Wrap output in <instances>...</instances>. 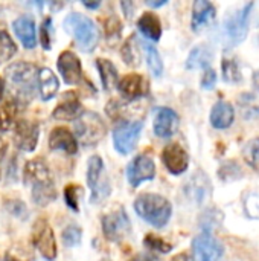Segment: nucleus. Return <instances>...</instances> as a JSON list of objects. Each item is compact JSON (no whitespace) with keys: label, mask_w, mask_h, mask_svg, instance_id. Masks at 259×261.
Wrapping results in <instances>:
<instances>
[{"label":"nucleus","mask_w":259,"mask_h":261,"mask_svg":"<svg viewBox=\"0 0 259 261\" xmlns=\"http://www.w3.org/2000/svg\"><path fill=\"white\" fill-rule=\"evenodd\" d=\"M75 132L84 147H95L107 133L105 124L93 112H84L75 124Z\"/></svg>","instance_id":"obj_4"},{"label":"nucleus","mask_w":259,"mask_h":261,"mask_svg":"<svg viewBox=\"0 0 259 261\" xmlns=\"http://www.w3.org/2000/svg\"><path fill=\"white\" fill-rule=\"evenodd\" d=\"M246 211L250 217L259 219V196H249L246 200Z\"/></svg>","instance_id":"obj_38"},{"label":"nucleus","mask_w":259,"mask_h":261,"mask_svg":"<svg viewBox=\"0 0 259 261\" xmlns=\"http://www.w3.org/2000/svg\"><path fill=\"white\" fill-rule=\"evenodd\" d=\"M6 73V78L9 80V83L14 86H18V87H31L34 78L37 76L38 73V69L31 64V63H26V61H18V63H12L6 67L5 70Z\"/></svg>","instance_id":"obj_15"},{"label":"nucleus","mask_w":259,"mask_h":261,"mask_svg":"<svg viewBox=\"0 0 259 261\" xmlns=\"http://www.w3.org/2000/svg\"><path fill=\"white\" fill-rule=\"evenodd\" d=\"M49 148L60 150L67 154H75L78 151V141L67 128L55 127L49 135Z\"/></svg>","instance_id":"obj_19"},{"label":"nucleus","mask_w":259,"mask_h":261,"mask_svg":"<svg viewBox=\"0 0 259 261\" xmlns=\"http://www.w3.org/2000/svg\"><path fill=\"white\" fill-rule=\"evenodd\" d=\"M14 32L21 41V44L26 49H34L37 44V32H35V23L29 15H20L12 23Z\"/></svg>","instance_id":"obj_20"},{"label":"nucleus","mask_w":259,"mask_h":261,"mask_svg":"<svg viewBox=\"0 0 259 261\" xmlns=\"http://www.w3.org/2000/svg\"><path fill=\"white\" fill-rule=\"evenodd\" d=\"M217 83V73L214 69H206L205 73H203V78H202V87L203 89H212Z\"/></svg>","instance_id":"obj_39"},{"label":"nucleus","mask_w":259,"mask_h":261,"mask_svg":"<svg viewBox=\"0 0 259 261\" xmlns=\"http://www.w3.org/2000/svg\"><path fill=\"white\" fill-rule=\"evenodd\" d=\"M122 58L128 66H139L140 61V49H139V41L136 35H130L128 40L124 43L122 47Z\"/></svg>","instance_id":"obj_27"},{"label":"nucleus","mask_w":259,"mask_h":261,"mask_svg":"<svg viewBox=\"0 0 259 261\" xmlns=\"http://www.w3.org/2000/svg\"><path fill=\"white\" fill-rule=\"evenodd\" d=\"M40 138V127L34 121L20 119L14 124V144L23 151H34Z\"/></svg>","instance_id":"obj_10"},{"label":"nucleus","mask_w":259,"mask_h":261,"mask_svg":"<svg viewBox=\"0 0 259 261\" xmlns=\"http://www.w3.org/2000/svg\"><path fill=\"white\" fill-rule=\"evenodd\" d=\"M61 239H63V243L67 246V248H73V246H78L82 240V231L78 225H69L63 229L61 232Z\"/></svg>","instance_id":"obj_32"},{"label":"nucleus","mask_w":259,"mask_h":261,"mask_svg":"<svg viewBox=\"0 0 259 261\" xmlns=\"http://www.w3.org/2000/svg\"><path fill=\"white\" fill-rule=\"evenodd\" d=\"M215 14H217V9L211 2L197 0L192 9V29L202 31L208 28L215 20Z\"/></svg>","instance_id":"obj_21"},{"label":"nucleus","mask_w":259,"mask_h":261,"mask_svg":"<svg viewBox=\"0 0 259 261\" xmlns=\"http://www.w3.org/2000/svg\"><path fill=\"white\" fill-rule=\"evenodd\" d=\"M253 84H255V89L259 90V70L253 73Z\"/></svg>","instance_id":"obj_46"},{"label":"nucleus","mask_w":259,"mask_h":261,"mask_svg":"<svg viewBox=\"0 0 259 261\" xmlns=\"http://www.w3.org/2000/svg\"><path fill=\"white\" fill-rule=\"evenodd\" d=\"M17 102L15 101H6L0 107V130L6 132L14 125L15 116H17Z\"/></svg>","instance_id":"obj_29"},{"label":"nucleus","mask_w":259,"mask_h":261,"mask_svg":"<svg viewBox=\"0 0 259 261\" xmlns=\"http://www.w3.org/2000/svg\"><path fill=\"white\" fill-rule=\"evenodd\" d=\"M192 249L197 261H221L223 245L209 232L197 236L192 242Z\"/></svg>","instance_id":"obj_9"},{"label":"nucleus","mask_w":259,"mask_h":261,"mask_svg":"<svg viewBox=\"0 0 259 261\" xmlns=\"http://www.w3.org/2000/svg\"><path fill=\"white\" fill-rule=\"evenodd\" d=\"M6 150H8L6 141L3 139V136H2V133H0V161L3 159V156H5V153H6Z\"/></svg>","instance_id":"obj_41"},{"label":"nucleus","mask_w":259,"mask_h":261,"mask_svg":"<svg viewBox=\"0 0 259 261\" xmlns=\"http://www.w3.org/2000/svg\"><path fill=\"white\" fill-rule=\"evenodd\" d=\"M3 93H5V83H3V80L0 78V101H2V98H3Z\"/></svg>","instance_id":"obj_47"},{"label":"nucleus","mask_w":259,"mask_h":261,"mask_svg":"<svg viewBox=\"0 0 259 261\" xmlns=\"http://www.w3.org/2000/svg\"><path fill=\"white\" fill-rule=\"evenodd\" d=\"M143 124L140 121H133V122H121L114 130H113V144L118 153L121 154H128L134 150L139 135L142 132Z\"/></svg>","instance_id":"obj_7"},{"label":"nucleus","mask_w":259,"mask_h":261,"mask_svg":"<svg viewBox=\"0 0 259 261\" xmlns=\"http://www.w3.org/2000/svg\"><path fill=\"white\" fill-rule=\"evenodd\" d=\"M17 52V44L6 32L5 28H0V64L9 61Z\"/></svg>","instance_id":"obj_28"},{"label":"nucleus","mask_w":259,"mask_h":261,"mask_svg":"<svg viewBox=\"0 0 259 261\" xmlns=\"http://www.w3.org/2000/svg\"><path fill=\"white\" fill-rule=\"evenodd\" d=\"M143 245H145L147 248L153 249V251L160 252V254H168V252H171V249H172V245H169L168 242H165L163 239H160V237H157V236H154V234H148V236L143 239Z\"/></svg>","instance_id":"obj_34"},{"label":"nucleus","mask_w":259,"mask_h":261,"mask_svg":"<svg viewBox=\"0 0 259 261\" xmlns=\"http://www.w3.org/2000/svg\"><path fill=\"white\" fill-rule=\"evenodd\" d=\"M147 5L148 6H153V8H160V6L166 5V0H162V2H151V0H148Z\"/></svg>","instance_id":"obj_45"},{"label":"nucleus","mask_w":259,"mask_h":261,"mask_svg":"<svg viewBox=\"0 0 259 261\" xmlns=\"http://www.w3.org/2000/svg\"><path fill=\"white\" fill-rule=\"evenodd\" d=\"M179 122H180L179 115L172 109L160 107V109H157V112L154 115V122H153L154 133L159 138H171L177 132Z\"/></svg>","instance_id":"obj_16"},{"label":"nucleus","mask_w":259,"mask_h":261,"mask_svg":"<svg viewBox=\"0 0 259 261\" xmlns=\"http://www.w3.org/2000/svg\"><path fill=\"white\" fill-rule=\"evenodd\" d=\"M221 67H223L224 81H227V83H240L241 81V70H240V66H238L237 60L224 58Z\"/></svg>","instance_id":"obj_31"},{"label":"nucleus","mask_w":259,"mask_h":261,"mask_svg":"<svg viewBox=\"0 0 259 261\" xmlns=\"http://www.w3.org/2000/svg\"><path fill=\"white\" fill-rule=\"evenodd\" d=\"M96 67L99 70V76H101V81H102V86H104L105 90H110L114 86H118L119 75H118V70H116L114 64L110 60L98 58L96 60Z\"/></svg>","instance_id":"obj_25"},{"label":"nucleus","mask_w":259,"mask_h":261,"mask_svg":"<svg viewBox=\"0 0 259 261\" xmlns=\"http://www.w3.org/2000/svg\"><path fill=\"white\" fill-rule=\"evenodd\" d=\"M32 243L38 249L41 257H44V260H55V257H56L55 236H53L50 225L44 219H40L35 222V225L32 228Z\"/></svg>","instance_id":"obj_8"},{"label":"nucleus","mask_w":259,"mask_h":261,"mask_svg":"<svg viewBox=\"0 0 259 261\" xmlns=\"http://www.w3.org/2000/svg\"><path fill=\"white\" fill-rule=\"evenodd\" d=\"M162 162L171 174H182L189 167V156L179 144H169L162 151Z\"/></svg>","instance_id":"obj_12"},{"label":"nucleus","mask_w":259,"mask_h":261,"mask_svg":"<svg viewBox=\"0 0 259 261\" xmlns=\"http://www.w3.org/2000/svg\"><path fill=\"white\" fill-rule=\"evenodd\" d=\"M235 118V112L231 102L226 101H218L211 112V122L215 128H227L232 125Z\"/></svg>","instance_id":"obj_23"},{"label":"nucleus","mask_w":259,"mask_h":261,"mask_svg":"<svg viewBox=\"0 0 259 261\" xmlns=\"http://www.w3.org/2000/svg\"><path fill=\"white\" fill-rule=\"evenodd\" d=\"M82 5L85 8H90V9H96V8L101 6V2H82Z\"/></svg>","instance_id":"obj_44"},{"label":"nucleus","mask_w":259,"mask_h":261,"mask_svg":"<svg viewBox=\"0 0 259 261\" xmlns=\"http://www.w3.org/2000/svg\"><path fill=\"white\" fill-rule=\"evenodd\" d=\"M137 28L151 41H159L162 37V23L154 12H143L137 20Z\"/></svg>","instance_id":"obj_24"},{"label":"nucleus","mask_w":259,"mask_h":261,"mask_svg":"<svg viewBox=\"0 0 259 261\" xmlns=\"http://www.w3.org/2000/svg\"><path fill=\"white\" fill-rule=\"evenodd\" d=\"M105 35H107V40L111 41V38L114 40H119L121 37V31H122V26H121V21L116 18V17H110L107 21H105Z\"/></svg>","instance_id":"obj_36"},{"label":"nucleus","mask_w":259,"mask_h":261,"mask_svg":"<svg viewBox=\"0 0 259 261\" xmlns=\"http://www.w3.org/2000/svg\"><path fill=\"white\" fill-rule=\"evenodd\" d=\"M37 83H38V93L43 101L52 99L60 89V81H58L56 75L47 67H43L38 70Z\"/></svg>","instance_id":"obj_22"},{"label":"nucleus","mask_w":259,"mask_h":261,"mask_svg":"<svg viewBox=\"0 0 259 261\" xmlns=\"http://www.w3.org/2000/svg\"><path fill=\"white\" fill-rule=\"evenodd\" d=\"M0 11H2V6H0Z\"/></svg>","instance_id":"obj_49"},{"label":"nucleus","mask_w":259,"mask_h":261,"mask_svg":"<svg viewBox=\"0 0 259 261\" xmlns=\"http://www.w3.org/2000/svg\"><path fill=\"white\" fill-rule=\"evenodd\" d=\"M118 89L124 98L139 99V98L148 95L150 83L145 76H142L139 73H128L118 83Z\"/></svg>","instance_id":"obj_13"},{"label":"nucleus","mask_w":259,"mask_h":261,"mask_svg":"<svg viewBox=\"0 0 259 261\" xmlns=\"http://www.w3.org/2000/svg\"><path fill=\"white\" fill-rule=\"evenodd\" d=\"M252 6H253L252 3L246 5V8L243 11H240L238 14H235L226 20V23H224L226 38H229L232 41V44H237L244 40V37L247 34V18H249V12H250Z\"/></svg>","instance_id":"obj_17"},{"label":"nucleus","mask_w":259,"mask_h":261,"mask_svg":"<svg viewBox=\"0 0 259 261\" xmlns=\"http://www.w3.org/2000/svg\"><path fill=\"white\" fill-rule=\"evenodd\" d=\"M172 261H194L192 260V257H189L188 254H179V255H176Z\"/></svg>","instance_id":"obj_43"},{"label":"nucleus","mask_w":259,"mask_h":261,"mask_svg":"<svg viewBox=\"0 0 259 261\" xmlns=\"http://www.w3.org/2000/svg\"><path fill=\"white\" fill-rule=\"evenodd\" d=\"M104 162L99 156H92L87 164V184L92 190V202L101 203L110 194V185L107 177L102 176Z\"/></svg>","instance_id":"obj_5"},{"label":"nucleus","mask_w":259,"mask_h":261,"mask_svg":"<svg viewBox=\"0 0 259 261\" xmlns=\"http://www.w3.org/2000/svg\"><path fill=\"white\" fill-rule=\"evenodd\" d=\"M154 176H156L154 161L147 154L136 156L127 168V179L131 187H139L143 180L154 179Z\"/></svg>","instance_id":"obj_11"},{"label":"nucleus","mask_w":259,"mask_h":261,"mask_svg":"<svg viewBox=\"0 0 259 261\" xmlns=\"http://www.w3.org/2000/svg\"><path fill=\"white\" fill-rule=\"evenodd\" d=\"M3 261H24L20 255L17 254H12V252H8L5 257H3Z\"/></svg>","instance_id":"obj_42"},{"label":"nucleus","mask_w":259,"mask_h":261,"mask_svg":"<svg viewBox=\"0 0 259 261\" xmlns=\"http://www.w3.org/2000/svg\"><path fill=\"white\" fill-rule=\"evenodd\" d=\"M49 26H50V18H46L40 28V43L43 46V49L49 50L52 43H50V32H49Z\"/></svg>","instance_id":"obj_37"},{"label":"nucleus","mask_w":259,"mask_h":261,"mask_svg":"<svg viewBox=\"0 0 259 261\" xmlns=\"http://www.w3.org/2000/svg\"><path fill=\"white\" fill-rule=\"evenodd\" d=\"M211 60H212L211 49L208 46H197L189 54L188 61H186V67L188 69H202V67L208 69Z\"/></svg>","instance_id":"obj_26"},{"label":"nucleus","mask_w":259,"mask_h":261,"mask_svg":"<svg viewBox=\"0 0 259 261\" xmlns=\"http://www.w3.org/2000/svg\"><path fill=\"white\" fill-rule=\"evenodd\" d=\"M64 29L73 37L79 49H82L84 52L95 50L99 41V32L90 17L81 12H70L64 18Z\"/></svg>","instance_id":"obj_3"},{"label":"nucleus","mask_w":259,"mask_h":261,"mask_svg":"<svg viewBox=\"0 0 259 261\" xmlns=\"http://www.w3.org/2000/svg\"><path fill=\"white\" fill-rule=\"evenodd\" d=\"M79 193H81V188H78L76 185H67L64 188V200L67 206L75 213H78V197H79L78 194Z\"/></svg>","instance_id":"obj_35"},{"label":"nucleus","mask_w":259,"mask_h":261,"mask_svg":"<svg viewBox=\"0 0 259 261\" xmlns=\"http://www.w3.org/2000/svg\"><path fill=\"white\" fill-rule=\"evenodd\" d=\"M102 261H110V260H108V258H104V260H102Z\"/></svg>","instance_id":"obj_48"},{"label":"nucleus","mask_w":259,"mask_h":261,"mask_svg":"<svg viewBox=\"0 0 259 261\" xmlns=\"http://www.w3.org/2000/svg\"><path fill=\"white\" fill-rule=\"evenodd\" d=\"M130 261H160L157 257L154 255H150V254H139L136 257H133Z\"/></svg>","instance_id":"obj_40"},{"label":"nucleus","mask_w":259,"mask_h":261,"mask_svg":"<svg viewBox=\"0 0 259 261\" xmlns=\"http://www.w3.org/2000/svg\"><path fill=\"white\" fill-rule=\"evenodd\" d=\"M145 49V55H147V64L150 67V70L153 72L154 76H160L162 72H163V63H162V58L157 52V49L154 46H143Z\"/></svg>","instance_id":"obj_30"},{"label":"nucleus","mask_w":259,"mask_h":261,"mask_svg":"<svg viewBox=\"0 0 259 261\" xmlns=\"http://www.w3.org/2000/svg\"><path fill=\"white\" fill-rule=\"evenodd\" d=\"M56 66H58L60 73L63 75V80L67 84H78L82 80L81 61H79V58L73 52L64 50L63 54H60Z\"/></svg>","instance_id":"obj_14"},{"label":"nucleus","mask_w":259,"mask_h":261,"mask_svg":"<svg viewBox=\"0 0 259 261\" xmlns=\"http://www.w3.org/2000/svg\"><path fill=\"white\" fill-rule=\"evenodd\" d=\"M84 113L82 106L75 92H66L61 102L55 107L52 116L58 121H76Z\"/></svg>","instance_id":"obj_18"},{"label":"nucleus","mask_w":259,"mask_h":261,"mask_svg":"<svg viewBox=\"0 0 259 261\" xmlns=\"http://www.w3.org/2000/svg\"><path fill=\"white\" fill-rule=\"evenodd\" d=\"M244 159L253 170L259 173V138L247 142L244 148Z\"/></svg>","instance_id":"obj_33"},{"label":"nucleus","mask_w":259,"mask_h":261,"mask_svg":"<svg viewBox=\"0 0 259 261\" xmlns=\"http://www.w3.org/2000/svg\"><path fill=\"white\" fill-rule=\"evenodd\" d=\"M24 185L32 187V200L38 206H46L56 199L55 185L47 165L41 159L29 161L23 170Z\"/></svg>","instance_id":"obj_1"},{"label":"nucleus","mask_w":259,"mask_h":261,"mask_svg":"<svg viewBox=\"0 0 259 261\" xmlns=\"http://www.w3.org/2000/svg\"><path fill=\"white\" fill-rule=\"evenodd\" d=\"M102 232L110 242H121L131 232V223L125 210L119 208L102 217Z\"/></svg>","instance_id":"obj_6"},{"label":"nucleus","mask_w":259,"mask_h":261,"mask_svg":"<svg viewBox=\"0 0 259 261\" xmlns=\"http://www.w3.org/2000/svg\"><path fill=\"white\" fill-rule=\"evenodd\" d=\"M134 211L154 228H163L171 219L172 206L159 194H140L134 200Z\"/></svg>","instance_id":"obj_2"}]
</instances>
